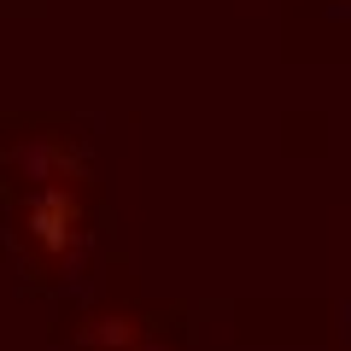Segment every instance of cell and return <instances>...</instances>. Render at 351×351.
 Returning a JSON list of instances; mask_svg holds the SVG:
<instances>
[{
	"instance_id": "6da1fadb",
	"label": "cell",
	"mask_w": 351,
	"mask_h": 351,
	"mask_svg": "<svg viewBox=\"0 0 351 351\" xmlns=\"http://www.w3.org/2000/svg\"><path fill=\"white\" fill-rule=\"evenodd\" d=\"M24 223H29V240H36L47 258L76 252V193H71V176H53L47 188L29 199Z\"/></svg>"
}]
</instances>
